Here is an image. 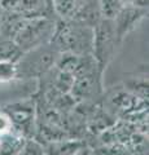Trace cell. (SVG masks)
Segmentation results:
<instances>
[{
  "label": "cell",
  "mask_w": 149,
  "mask_h": 155,
  "mask_svg": "<svg viewBox=\"0 0 149 155\" xmlns=\"http://www.w3.org/2000/svg\"><path fill=\"white\" fill-rule=\"evenodd\" d=\"M103 74L96 71L92 74L74 78L70 94L76 102H100L103 100Z\"/></svg>",
  "instance_id": "obj_6"
},
{
  "label": "cell",
  "mask_w": 149,
  "mask_h": 155,
  "mask_svg": "<svg viewBox=\"0 0 149 155\" xmlns=\"http://www.w3.org/2000/svg\"><path fill=\"white\" fill-rule=\"evenodd\" d=\"M130 3H131L132 5L137 7V8L148 9V3H149V0H130Z\"/></svg>",
  "instance_id": "obj_18"
},
{
  "label": "cell",
  "mask_w": 149,
  "mask_h": 155,
  "mask_svg": "<svg viewBox=\"0 0 149 155\" xmlns=\"http://www.w3.org/2000/svg\"><path fill=\"white\" fill-rule=\"evenodd\" d=\"M42 155H44V154H42Z\"/></svg>",
  "instance_id": "obj_19"
},
{
  "label": "cell",
  "mask_w": 149,
  "mask_h": 155,
  "mask_svg": "<svg viewBox=\"0 0 149 155\" xmlns=\"http://www.w3.org/2000/svg\"><path fill=\"white\" fill-rule=\"evenodd\" d=\"M100 4V12H101L103 18L113 19L117 13L121 11L123 7V0H99Z\"/></svg>",
  "instance_id": "obj_13"
},
{
  "label": "cell",
  "mask_w": 149,
  "mask_h": 155,
  "mask_svg": "<svg viewBox=\"0 0 149 155\" xmlns=\"http://www.w3.org/2000/svg\"><path fill=\"white\" fill-rule=\"evenodd\" d=\"M88 145L87 140L80 138H62L57 141L43 143L44 155H73L79 149Z\"/></svg>",
  "instance_id": "obj_8"
},
{
  "label": "cell",
  "mask_w": 149,
  "mask_h": 155,
  "mask_svg": "<svg viewBox=\"0 0 149 155\" xmlns=\"http://www.w3.org/2000/svg\"><path fill=\"white\" fill-rule=\"evenodd\" d=\"M3 110L9 115L13 129L27 140L34 138L36 130V104L35 100H25L4 106Z\"/></svg>",
  "instance_id": "obj_5"
},
{
  "label": "cell",
  "mask_w": 149,
  "mask_h": 155,
  "mask_svg": "<svg viewBox=\"0 0 149 155\" xmlns=\"http://www.w3.org/2000/svg\"><path fill=\"white\" fill-rule=\"evenodd\" d=\"M51 44L60 53L70 52L74 54H92L93 27L73 19L57 18Z\"/></svg>",
  "instance_id": "obj_1"
},
{
  "label": "cell",
  "mask_w": 149,
  "mask_h": 155,
  "mask_svg": "<svg viewBox=\"0 0 149 155\" xmlns=\"http://www.w3.org/2000/svg\"><path fill=\"white\" fill-rule=\"evenodd\" d=\"M73 155H92V147L90 145H86L82 149H79L76 153H74Z\"/></svg>",
  "instance_id": "obj_17"
},
{
  "label": "cell",
  "mask_w": 149,
  "mask_h": 155,
  "mask_svg": "<svg viewBox=\"0 0 149 155\" xmlns=\"http://www.w3.org/2000/svg\"><path fill=\"white\" fill-rule=\"evenodd\" d=\"M59 54L60 52L51 43L23 52L16 62L17 79H38L55 66Z\"/></svg>",
  "instance_id": "obj_2"
},
{
  "label": "cell",
  "mask_w": 149,
  "mask_h": 155,
  "mask_svg": "<svg viewBox=\"0 0 149 155\" xmlns=\"http://www.w3.org/2000/svg\"><path fill=\"white\" fill-rule=\"evenodd\" d=\"M25 18L16 11H2L0 13V38L13 39L21 28Z\"/></svg>",
  "instance_id": "obj_9"
},
{
  "label": "cell",
  "mask_w": 149,
  "mask_h": 155,
  "mask_svg": "<svg viewBox=\"0 0 149 155\" xmlns=\"http://www.w3.org/2000/svg\"><path fill=\"white\" fill-rule=\"evenodd\" d=\"M43 154V145L38 142L36 140L30 138L27 140L25 146L17 155H42Z\"/></svg>",
  "instance_id": "obj_15"
},
{
  "label": "cell",
  "mask_w": 149,
  "mask_h": 155,
  "mask_svg": "<svg viewBox=\"0 0 149 155\" xmlns=\"http://www.w3.org/2000/svg\"><path fill=\"white\" fill-rule=\"evenodd\" d=\"M17 79V69L14 62L0 61V83H9Z\"/></svg>",
  "instance_id": "obj_14"
},
{
  "label": "cell",
  "mask_w": 149,
  "mask_h": 155,
  "mask_svg": "<svg viewBox=\"0 0 149 155\" xmlns=\"http://www.w3.org/2000/svg\"><path fill=\"white\" fill-rule=\"evenodd\" d=\"M121 45L115 35L113 19L101 18L93 27V47L92 56L95 57L100 70L105 71L115 56L117 48Z\"/></svg>",
  "instance_id": "obj_4"
},
{
  "label": "cell",
  "mask_w": 149,
  "mask_h": 155,
  "mask_svg": "<svg viewBox=\"0 0 149 155\" xmlns=\"http://www.w3.org/2000/svg\"><path fill=\"white\" fill-rule=\"evenodd\" d=\"M27 141L17 130L12 129L11 132L0 136V155H17L25 146Z\"/></svg>",
  "instance_id": "obj_10"
},
{
  "label": "cell",
  "mask_w": 149,
  "mask_h": 155,
  "mask_svg": "<svg viewBox=\"0 0 149 155\" xmlns=\"http://www.w3.org/2000/svg\"><path fill=\"white\" fill-rule=\"evenodd\" d=\"M56 21L57 19L44 17L25 18L13 40L22 52H27L40 45L48 44L53 36Z\"/></svg>",
  "instance_id": "obj_3"
},
{
  "label": "cell",
  "mask_w": 149,
  "mask_h": 155,
  "mask_svg": "<svg viewBox=\"0 0 149 155\" xmlns=\"http://www.w3.org/2000/svg\"><path fill=\"white\" fill-rule=\"evenodd\" d=\"M147 14H148V9L137 8L132 5L131 3H124L121 11L113 18V25L118 41L122 43L123 39L139 25V22Z\"/></svg>",
  "instance_id": "obj_7"
},
{
  "label": "cell",
  "mask_w": 149,
  "mask_h": 155,
  "mask_svg": "<svg viewBox=\"0 0 149 155\" xmlns=\"http://www.w3.org/2000/svg\"><path fill=\"white\" fill-rule=\"evenodd\" d=\"M22 53L23 52L14 43L13 39L0 38V61H9L16 64Z\"/></svg>",
  "instance_id": "obj_11"
},
{
  "label": "cell",
  "mask_w": 149,
  "mask_h": 155,
  "mask_svg": "<svg viewBox=\"0 0 149 155\" xmlns=\"http://www.w3.org/2000/svg\"><path fill=\"white\" fill-rule=\"evenodd\" d=\"M12 129H13V123L11 118H9V115L3 109H0V136L11 132Z\"/></svg>",
  "instance_id": "obj_16"
},
{
  "label": "cell",
  "mask_w": 149,
  "mask_h": 155,
  "mask_svg": "<svg viewBox=\"0 0 149 155\" xmlns=\"http://www.w3.org/2000/svg\"><path fill=\"white\" fill-rule=\"evenodd\" d=\"M124 89H127L130 93H132L139 98L148 101V79L145 76L128 79L124 83Z\"/></svg>",
  "instance_id": "obj_12"
}]
</instances>
